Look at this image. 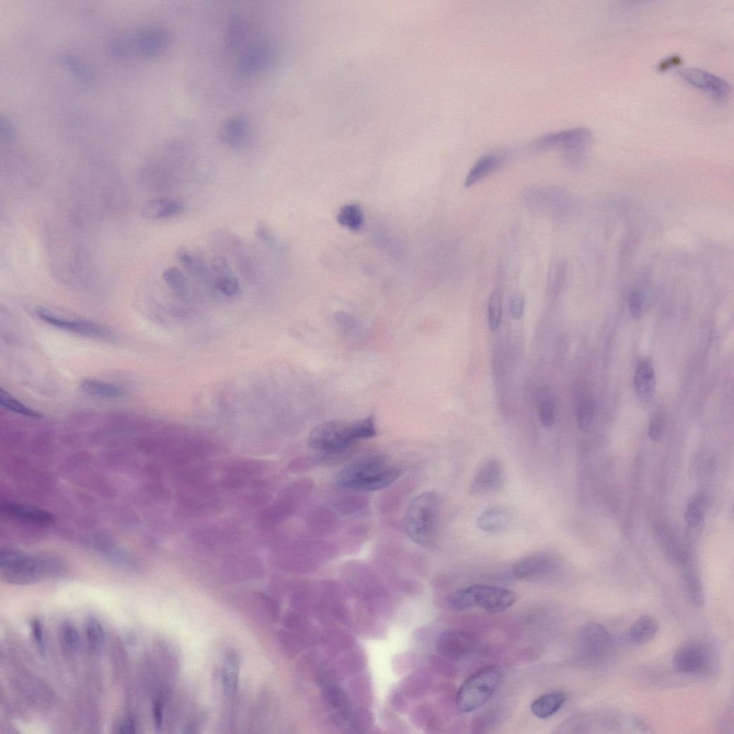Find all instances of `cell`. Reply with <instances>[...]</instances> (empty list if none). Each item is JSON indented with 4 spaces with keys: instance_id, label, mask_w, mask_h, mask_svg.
Here are the masks:
<instances>
[{
    "instance_id": "9f6ffc18",
    "label": "cell",
    "mask_w": 734,
    "mask_h": 734,
    "mask_svg": "<svg viewBox=\"0 0 734 734\" xmlns=\"http://www.w3.org/2000/svg\"><path fill=\"white\" fill-rule=\"evenodd\" d=\"M136 732V726L132 719L125 721L119 728V733L124 734H131Z\"/></svg>"
},
{
    "instance_id": "4316f807",
    "label": "cell",
    "mask_w": 734,
    "mask_h": 734,
    "mask_svg": "<svg viewBox=\"0 0 734 734\" xmlns=\"http://www.w3.org/2000/svg\"><path fill=\"white\" fill-rule=\"evenodd\" d=\"M240 664V657L235 651H230L226 654L222 678L225 693L228 696H232L237 690Z\"/></svg>"
},
{
    "instance_id": "7a4b0ae2",
    "label": "cell",
    "mask_w": 734,
    "mask_h": 734,
    "mask_svg": "<svg viewBox=\"0 0 734 734\" xmlns=\"http://www.w3.org/2000/svg\"><path fill=\"white\" fill-rule=\"evenodd\" d=\"M376 435L375 417L369 414L353 422L330 421L314 428L308 438L310 449L326 457H335L355 443Z\"/></svg>"
},
{
    "instance_id": "11a10c76",
    "label": "cell",
    "mask_w": 734,
    "mask_h": 734,
    "mask_svg": "<svg viewBox=\"0 0 734 734\" xmlns=\"http://www.w3.org/2000/svg\"><path fill=\"white\" fill-rule=\"evenodd\" d=\"M153 713L156 727L159 729L161 728L162 724V704L161 702H157L153 709Z\"/></svg>"
},
{
    "instance_id": "ac0fdd59",
    "label": "cell",
    "mask_w": 734,
    "mask_h": 734,
    "mask_svg": "<svg viewBox=\"0 0 734 734\" xmlns=\"http://www.w3.org/2000/svg\"><path fill=\"white\" fill-rule=\"evenodd\" d=\"M683 568V578L686 592L690 601L697 606L704 603V593L700 579L694 570L691 558L686 553L679 558Z\"/></svg>"
},
{
    "instance_id": "e575fe53",
    "label": "cell",
    "mask_w": 734,
    "mask_h": 734,
    "mask_svg": "<svg viewBox=\"0 0 734 734\" xmlns=\"http://www.w3.org/2000/svg\"><path fill=\"white\" fill-rule=\"evenodd\" d=\"M289 511V504L282 499L263 510L261 518L266 525H275L286 518Z\"/></svg>"
},
{
    "instance_id": "d6986e66",
    "label": "cell",
    "mask_w": 734,
    "mask_h": 734,
    "mask_svg": "<svg viewBox=\"0 0 734 734\" xmlns=\"http://www.w3.org/2000/svg\"><path fill=\"white\" fill-rule=\"evenodd\" d=\"M183 203L176 199L157 198L148 201L142 209L143 217L150 220L164 219L182 214Z\"/></svg>"
},
{
    "instance_id": "b9f144b4",
    "label": "cell",
    "mask_w": 734,
    "mask_h": 734,
    "mask_svg": "<svg viewBox=\"0 0 734 734\" xmlns=\"http://www.w3.org/2000/svg\"><path fill=\"white\" fill-rule=\"evenodd\" d=\"M61 634L63 641L67 647L73 650H77L81 646V636L77 628L70 623H65L61 629Z\"/></svg>"
},
{
    "instance_id": "277c9868",
    "label": "cell",
    "mask_w": 734,
    "mask_h": 734,
    "mask_svg": "<svg viewBox=\"0 0 734 734\" xmlns=\"http://www.w3.org/2000/svg\"><path fill=\"white\" fill-rule=\"evenodd\" d=\"M440 512V501L435 492H426L415 497L405 516L409 538L423 547H432L438 537Z\"/></svg>"
},
{
    "instance_id": "7402d4cb",
    "label": "cell",
    "mask_w": 734,
    "mask_h": 734,
    "mask_svg": "<svg viewBox=\"0 0 734 734\" xmlns=\"http://www.w3.org/2000/svg\"><path fill=\"white\" fill-rule=\"evenodd\" d=\"M635 386L638 397L642 402L648 403L653 400L655 391V375L650 361L643 360L638 365L635 374Z\"/></svg>"
},
{
    "instance_id": "30bf717a",
    "label": "cell",
    "mask_w": 734,
    "mask_h": 734,
    "mask_svg": "<svg viewBox=\"0 0 734 734\" xmlns=\"http://www.w3.org/2000/svg\"><path fill=\"white\" fill-rule=\"evenodd\" d=\"M478 641L471 634L459 630L442 633L436 641L437 653L443 657L459 660L473 655L478 648Z\"/></svg>"
},
{
    "instance_id": "681fc988",
    "label": "cell",
    "mask_w": 734,
    "mask_h": 734,
    "mask_svg": "<svg viewBox=\"0 0 734 734\" xmlns=\"http://www.w3.org/2000/svg\"><path fill=\"white\" fill-rule=\"evenodd\" d=\"M629 307L632 317L636 320H640L643 315L642 303L640 294L634 292L629 297Z\"/></svg>"
},
{
    "instance_id": "ab89813d",
    "label": "cell",
    "mask_w": 734,
    "mask_h": 734,
    "mask_svg": "<svg viewBox=\"0 0 734 734\" xmlns=\"http://www.w3.org/2000/svg\"><path fill=\"white\" fill-rule=\"evenodd\" d=\"M216 287L228 297H237L241 294L240 282L233 275L217 277Z\"/></svg>"
},
{
    "instance_id": "8fae6325",
    "label": "cell",
    "mask_w": 734,
    "mask_h": 734,
    "mask_svg": "<svg viewBox=\"0 0 734 734\" xmlns=\"http://www.w3.org/2000/svg\"><path fill=\"white\" fill-rule=\"evenodd\" d=\"M580 642L586 657L593 660L607 658L613 646L612 637L607 629L597 622H589L582 628Z\"/></svg>"
},
{
    "instance_id": "bcb514c9",
    "label": "cell",
    "mask_w": 734,
    "mask_h": 734,
    "mask_svg": "<svg viewBox=\"0 0 734 734\" xmlns=\"http://www.w3.org/2000/svg\"><path fill=\"white\" fill-rule=\"evenodd\" d=\"M524 307H525V298L521 293H515L510 303L511 315L513 320L518 321L522 318Z\"/></svg>"
},
{
    "instance_id": "484cf974",
    "label": "cell",
    "mask_w": 734,
    "mask_h": 734,
    "mask_svg": "<svg viewBox=\"0 0 734 734\" xmlns=\"http://www.w3.org/2000/svg\"><path fill=\"white\" fill-rule=\"evenodd\" d=\"M659 630V623L656 618L650 615H645L638 619L631 628V641L638 645L645 644L651 641Z\"/></svg>"
},
{
    "instance_id": "ba28073f",
    "label": "cell",
    "mask_w": 734,
    "mask_h": 734,
    "mask_svg": "<svg viewBox=\"0 0 734 734\" xmlns=\"http://www.w3.org/2000/svg\"><path fill=\"white\" fill-rule=\"evenodd\" d=\"M715 657L711 647L700 641L685 643L676 652L673 664L675 671L685 675H705L714 665Z\"/></svg>"
},
{
    "instance_id": "7bdbcfd3",
    "label": "cell",
    "mask_w": 734,
    "mask_h": 734,
    "mask_svg": "<svg viewBox=\"0 0 734 734\" xmlns=\"http://www.w3.org/2000/svg\"><path fill=\"white\" fill-rule=\"evenodd\" d=\"M554 406L549 399L544 398L539 405V419L541 424L546 428L552 426L554 422Z\"/></svg>"
},
{
    "instance_id": "f546056e",
    "label": "cell",
    "mask_w": 734,
    "mask_h": 734,
    "mask_svg": "<svg viewBox=\"0 0 734 734\" xmlns=\"http://www.w3.org/2000/svg\"><path fill=\"white\" fill-rule=\"evenodd\" d=\"M337 220L341 225L353 230H358L364 223L362 208L356 204H346L340 209Z\"/></svg>"
},
{
    "instance_id": "f6af8a7d",
    "label": "cell",
    "mask_w": 734,
    "mask_h": 734,
    "mask_svg": "<svg viewBox=\"0 0 734 734\" xmlns=\"http://www.w3.org/2000/svg\"><path fill=\"white\" fill-rule=\"evenodd\" d=\"M704 526V520L687 523L686 540L688 544L693 545L698 541L702 534Z\"/></svg>"
},
{
    "instance_id": "d590c367",
    "label": "cell",
    "mask_w": 734,
    "mask_h": 734,
    "mask_svg": "<svg viewBox=\"0 0 734 734\" xmlns=\"http://www.w3.org/2000/svg\"><path fill=\"white\" fill-rule=\"evenodd\" d=\"M503 311L502 294L500 291H494L488 302L487 320L489 327L496 331L499 327Z\"/></svg>"
},
{
    "instance_id": "4fadbf2b",
    "label": "cell",
    "mask_w": 734,
    "mask_h": 734,
    "mask_svg": "<svg viewBox=\"0 0 734 734\" xmlns=\"http://www.w3.org/2000/svg\"><path fill=\"white\" fill-rule=\"evenodd\" d=\"M504 480L501 463L494 459L485 460L477 469L469 487L471 495L492 494L500 490Z\"/></svg>"
},
{
    "instance_id": "816d5d0a",
    "label": "cell",
    "mask_w": 734,
    "mask_h": 734,
    "mask_svg": "<svg viewBox=\"0 0 734 734\" xmlns=\"http://www.w3.org/2000/svg\"><path fill=\"white\" fill-rule=\"evenodd\" d=\"M256 235L257 237L262 241L263 243L268 244V246L273 248H275L277 246V241L275 237L273 235L271 232L263 225H261L257 228L256 230Z\"/></svg>"
},
{
    "instance_id": "603a6c76",
    "label": "cell",
    "mask_w": 734,
    "mask_h": 734,
    "mask_svg": "<svg viewBox=\"0 0 734 734\" xmlns=\"http://www.w3.org/2000/svg\"><path fill=\"white\" fill-rule=\"evenodd\" d=\"M502 154L487 155L480 158L467 174L464 185L470 188L485 179L504 162Z\"/></svg>"
},
{
    "instance_id": "5b68a950",
    "label": "cell",
    "mask_w": 734,
    "mask_h": 734,
    "mask_svg": "<svg viewBox=\"0 0 734 734\" xmlns=\"http://www.w3.org/2000/svg\"><path fill=\"white\" fill-rule=\"evenodd\" d=\"M168 31L159 27H146L127 36L115 38L110 45V55L118 60L135 57L152 58L159 56L169 43Z\"/></svg>"
},
{
    "instance_id": "52a82bcc",
    "label": "cell",
    "mask_w": 734,
    "mask_h": 734,
    "mask_svg": "<svg viewBox=\"0 0 734 734\" xmlns=\"http://www.w3.org/2000/svg\"><path fill=\"white\" fill-rule=\"evenodd\" d=\"M502 679V671L497 666L487 667L474 673L457 693L459 710L468 714L483 707L494 695Z\"/></svg>"
},
{
    "instance_id": "c3c4849f",
    "label": "cell",
    "mask_w": 734,
    "mask_h": 734,
    "mask_svg": "<svg viewBox=\"0 0 734 734\" xmlns=\"http://www.w3.org/2000/svg\"><path fill=\"white\" fill-rule=\"evenodd\" d=\"M211 270L216 275V278L232 275L230 266L227 261L222 257L216 258L211 261Z\"/></svg>"
},
{
    "instance_id": "ee69618b",
    "label": "cell",
    "mask_w": 734,
    "mask_h": 734,
    "mask_svg": "<svg viewBox=\"0 0 734 734\" xmlns=\"http://www.w3.org/2000/svg\"><path fill=\"white\" fill-rule=\"evenodd\" d=\"M666 419L662 413L656 414L651 419L649 436L652 441L658 442L665 429Z\"/></svg>"
},
{
    "instance_id": "f5cc1de1",
    "label": "cell",
    "mask_w": 734,
    "mask_h": 734,
    "mask_svg": "<svg viewBox=\"0 0 734 734\" xmlns=\"http://www.w3.org/2000/svg\"><path fill=\"white\" fill-rule=\"evenodd\" d=\"M244 500L254 505H263L270 500V497L266 494H250L244 496Z\"/></svg>"
},
{
    "instance_id": "f1b7e54d",
    "label": "cell",
    "mask_w": 734,
    "mask_h": 734,
    "mask_svg": "<svg viewBox=\"0 0 734 734\" xmlns=\"http://www.w3.org/2000/svg\"><path fill=\"white\" fill-rule=\"evenodd\" d=\"M509 519L506 511L494 509L483 513L477 520L478 527L485 532H497L504 529Z\"/></svg>"
},
{
    "instance_id": "8992f818",
    "label": "cell",
    "mask_w": 734,
    "mask_h": 734,
    "mask_svg": "<svg viewBox=\"0 0 734 734\" xmlns=\"http://www.w3.org/2000/svg\"><path fill=\"white\" fill-rule=\"evenodd\" d=\"M517 594L505 588L475 584L454 592L449 598L450 607L457 611L480 608L490 613L503 612L518 601Z\"/></svg>"
},
{
    "instance_id": "ffe728a7",
    "label": "cell",
    "mask_w": 734,
    "mask_h": 734,
    "mask_svg": "<svg viewBox=\"0 0 734 734\" xmlns=\"http://www.w3.org/2000/svg\"><path fill=\"white\" fill-rule=\"evenodd\" d=\"M80 388L85 394L102 400H119L126 395V389L117 384L93 379L83 380Z\"/></svg>"
},
{
    "instance_id": "d4e9b609",
    "label": "cell",
    "mask_w": 734,
    "mask_h": 734,
    "mask_svg": "<svg viewBox=\"0 0 734 734\" xmlns=\"http://www.w3.org/2000/svg\"><path fill=\"white\" fill-rule=\"evenodd\" d=\"M249 131L247 121L241 118L232 119L223 126L220 132L221 141L229 147H240L247 141Z\"/></svg>"
},
{
    "instance_id": "4dcf8cb0",
    "label": "cell",
    "mask_w": 734,
    "mask_h": 734,
    "mask_svg": "<svg viewBox=\"0 0 734 734\" xmlns=\"http://www.w3.org/2000/svg\"><path fill=\"white\" fill-rule=\"evenodd\" d=\"M324 695L329 703L346 718L351 715V705L343 690L336 686L328 685Z\"/></svg>"
},
{
    "instance_id": "3957f363",
    "label": "cell",
    "mask_w": 734,
    "mask_h": 734,
    "mask_svg": "<svg viewBox=\"0 0 734 734\" xmlns=\"http://www.w3.org/2000/svg\"><path fill=\"white\" fill-rule=\"evenodd\" d=\"M65 562L50 553H30L6 549L0 554V576L9 584L27 585L63 572Z\"/></svg>"
},
{
    "instance_id": "60d3db41",
    "label": "cell",
    "mask_w": 734,
    "mask_h": 734,
    "mask_svg": "<svg viewBox=\"0 0 734 734\" xmlns=\"http://www.w3.org/2000/svg\"><path fill=\"white\" fill-rule=\"evenodd\" d=\"M567 273V266L563 260L556 261L551 266L548 273V283L551 289H556L564 282Z\"/></svg>"
},
{
    "instance_id": "7dc6e473",
    "label": "cell",
    "mask_w": 734,
    "mask_h": 734,
    "mask_svg": "<svg viewBox=\"0 0 734 734\" xmlns=\"http://www.w3.org/2000/svg\"><path fill=\"white\" fill-rule=\"evenodd\" d=\"M17 135L14 123L8 117L0 118V137L6 142L11 141Z\"/></svg>"
},
{
    "instance_id": "cb8c5ba5",
    "label": "cell",
    "mask_w": 734,
    "mask_h": 734,
    "mask_svg": "<svg viewBox=\"0 0 734 734\" xmlns=\"http://www.w3.org/2000/svg\"><path fill=\"white\" fill-rule=\"evenodd\" d=\"M566 694L561 691L545 693L536 699L532 704L533 714L541 719L550 718L563 707Z\"/></svg>"
},
{
    "instance_id": "1f68e13d",
    "label": "cell",
    "mask_w": 734,
    "mask_h": 734,
    "mask_svg": "<svg viewBox=\"0 0 734 734\" xmlns=\"http://www.w3.org/2000/svg\"><path fill=\"white\" fill-rule=\"evenodd\" d=\"M0 405L5 409L22 416L32 418L42 417L39 412L25 405L3 388L0 390Z\"/></svg>"
},
{
    "instance_id": "74e56055",
    "label": "cell",
    "mask_w": 734,
    "mask_h": 734,
    "mask_svg": "<svg viewBox=\"0 0 734 734\" xmlns=\"http://www.w3.org/2000/svg\"><path fill=\"white\" fill-rule=\"evenodd\" d=\"M177 256L181 263L199 277L205 278L209 275V273H211V270H209L208 266L202 260L194 256L185 249H179Z\"/></svg>"
},
{
    "instance_id": "f907efd6",
    "label": "cell",
    "mask_w": 734,
    "mask_h": 734,
    "mask_svg": "<svg viewBox=\"0 0 734 734\" xmlns=\"http://www.w3.org/2000/svg\"><path fill=\"white\" fill-rule=\"evenodd\" d=\"M31 628L33 637L39 645L40 652L44 654L45 652V641L44 628L40 620H33L31 623Z\"/></svg>"
},
{
    "instance_id": "83f0119b",
    "label": "cell",
    "mask_w": 734,
    "mask_h": 734,
    "mask_svg": "<svg viewBox=\"0 0 734 734\" xmlns=\"http://www.w3.org/2000/svg\"><path fill=\"white\" fill-rule=\"evenodd\" d=\"M58 59L81 84L87 86L94 84L95 78L91 68L79 58L72 54L62 53L59 55Z\"/></svg>"
},
{
    "instance_id": "8d00e7d4",
    "label": "cell",
    "mask_w": 734,
    "mask_h": 734,
    "mask_svg": "<svg viewBox=\"0 0 734 734\" xmlns=\"http://www.w3.org/2000/svg\"><path fill=\"white\" fill-rule=\"evenodd\" d=\"M86 633L90 647L94 650H100L106 641V634L101 623L94 617L90 618L86 624Z\"/></svg>"
},
{
    "instance_id": "6da1fadb",
    "label": "cell",
    "mask_w": 734,
    "mask_h": 734,
    "mask_svg": "<svg viewBox=\"0 0 734 734\" xmlns=\"http://www.w3.org/2000/svg\"><path fill=\"white\" fill-rule=\"evenodd\" d=\"M401 475L402 471L386 457L369 452L347 463L338 473L336 482L347 490L369 492L390 486Z\"/></svg>"
},
{
    "instance_id": "d6a6232c",
    "label": "cell",
    "mask_w": 734,
    "mask_h": 734,
    "mask_svg": "<svg viewBox=\"0 0 734 734\" xmlns=\"http://www.w3.org/2000/svg\"><path fill=\"white\" fill-rule=\"evenodd\" d=\"M576 415L580 431L588 433L592 427L595 415V404L593 400L589 398L581 399L577 405Z\"/></svg>"
},
{
    "instance_id": "db71d44e",
    "label": "cell",
    "mask_w": 734,
    "mask_h": 734,
    "mask_svg": "<svg viewBox=\"0 0 734 734\" xmlns=\"http://www.w3.org/2000/svg\"><path fill=\"white\" fill-rule=\"evenodd\" d=\"M682 63V59L679 56H672L667 59L663 60L659 63L657 69L660 72H666L670 67L678 66Z\"/></svg>"
},
{
    "instance_id": "836d02e7",
    "label": "cell",
    "mask_w": 734,
    "mask_h": 734,
    "mask_svg": "<svg viewBox=\"0 0 734 734\" xmlns=\"http://www.w3.org/2000/svg\"><path fill=\"white\" fill-rule=\"evenodd\" d=\"M162 277L172 291L182 297L187 295L186 280L179 268L173 266L166 268L163 272Z\"/></svg>"
},
{
    "instance_id": "7c38bea8",
    "label": "cell",
    "mask_w": 734,
    "mask_h": 734,
    "mask_svg": "<svg viewBox=\"0 0 734 734\" xmlns=\"http://www.w3.org/2000/svg\"><path fill=\"white\" fill-rule=\"evenodd\" d=\"M689 85L701 90L716 101H724L730 93L728 84L719 77L702 69L683 68L678 72Z\"/></svg>"
},
{
    "instance_id": "e0dca14e",
    "label": "cell",
    "mask_w": 734,
    "mask_h": 734,
    "mask_svg": "<svg viewBox=\"0 0 734 734\" xmlns=\"http://www.w3.org/2000/svg\"><path fill=\"white\" fill-rule=\"evenodd\" d=\"M1 512L7 518L37 525H48L54 520L50 512L30 506L6 504L2 506Z\"/></svg>"
},
{
    "instance_id": "44dd1931",
    "label": "cell",
    "mask_w": 734,
    "mask_h": 734,
    "mask_svg": "<svg viewBox=\"0 0 734 734\" xmlns=\"http://www.w3.org/2000/svg\"><path fill=\"white\" fill-rule=\"evenodd\" d=\"M271 58V51L268 47L261 45L254 46L242 54L239 62V68L244 74L260 73L268 67Z\"/></svg>"
},
{
    "instance_id": "5bb4252c",
    "label": "cell",
    "mask_w": 734,
    "mask_h": 734,
    "mask_svg": "<svg viewBox=\"0 0 734 734\" xmlns=\"http://www.w3.org/2000/svg\"><path fill=\"white\" fill-rule=\"evenodd\" d=\"M556 566L557 562L552 556L535 553L519 559L514 564L512 573L518 579H533L551 573Z\"/></svg>"
},
{
    "instance_id": "2e32d148",
    "label": "cell",
    "mask_w": 734,
    "mask_h": 734,
    "mask_svg": "<svg viewBox=\"0 0 734 734\" xmlns=\"http://www.w3.org/2000/svg\"><path fill=\"white\" fill-rule=\"evenodd\" d=\"M266 468V464L261 461L243 460L232 463L226 468L222 483L228 488L240 487L249 477L261 474Z\"/></svg>"
},
{
    "instance_id": "9a60e30c",
    "label": "cell",
    "mask_w": 734,
    "mask_h": 734,
    "mask_svg": "<svg viewBox=\"0 0 734 734\" xmlns=\"http://www.w3.org/2000/svg\"><path fill=\"white\" fill-rule=\"evenodd\" d=\"M558 146L562 148L565 159L572 164L581 161L592 138L591 131L584 127H577L558 132Z\"/></svg>"
},
{
    "instance_id": "f35d334b",
    "label": "cell",
    "mask_w": 734,
    "mask_h": 734,
    "mask_svg": "<svg viewBox=\"0 0 734 734\" xmlns=\"http://www.w3.org/2000/svg\"><path fill=\"white\" fill-rule=\"evenodd\" d=\"M708 508L706 496L698 494L694 497L688 504L685 518L687 523L704 520Z\"/></svg>"
},
{
    "instance_id": "9c48e42d",
    "label": "cell",
    "mask_w": 734,
    "mask_h": 734,
    "mask_svg": "<svg viewBox=\"0 0 734 734\" xmlns=\"http://www.w3.org/2000/svg\"><path fill=\"white\" fill-rule=\"evenodd\" d=\"M37 313L46 323L65 332L101 341H110L115 339L110 329L95 322L64 318L41 307L37 309Z\"/></svg>"
}]
</instances>
